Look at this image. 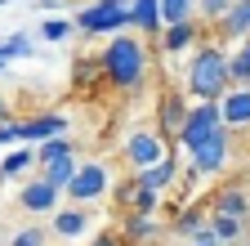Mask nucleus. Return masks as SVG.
I'll return each mask as SVG.
<instances>
[{"label": "nucleus", "instance_id": "f257e3e1", "mask_svg": "<svg viewBox=\"0 0 250 246\" xmlns=\"http://www.w3.org/2000/svg\"><path fill=\"white\" fill-rule=\"evenodd\" d=\"M99 67H103V76H107L112 85L134 89V85L147 76V54H143V45H139L134 36H116V41L103 49Z\"/></svg>", "mask_w": 250, "mask_h": 246}, {"label": "nucleus", "instance_id": "f03ea898", "mask_svg": "<svg viewBox=\"0 0 250 246\" xmlns=\"http://www.w3.org/2000/svg\"><path fill=\"white\" fill-rule=\"evenodd\" d=\"M188 89H192L201 103H219L224 89H228V54L214 49V45L197 49L192 67H188Z\"/></svg>", "mask_w": 250, "mask_h": 246}, {"label": "nucleus", "instance_id": "7ed1b4c3", "mask_svg": "<svg viewBox=\"0 0 250 246\" xmlns=\"http://www.w3.org/2000/svg\"><path fill=\"white\" fill-rule=\"evenodd\" d=\"M81 32L89 36H103V32H121V27H130V5L125 0H99V5H89L81 18H76Z\"/></svg>", "mask_w": 250, "mask_h": 246}, {"label": "nucleus", "instance_id": "20e7f679", "mask_svg": "<svg viewBox=\"0 0 250 246\" xmlns=\"http://www.w3.org/2000/svg\"><path fill=\"white\" fill-rule=\"evenodd\" d=\"M214 130H224V116H219V103H197V108H188L183 116V126H179V143L192 152L197 143H206Z\"/></svg>", "mask_w": 250, "mask_h": 246}, {"label": "nucleus", "instance_id": "39448f33", "mask_svg": "<svg viewBox=\"0 0 250 246\" xmlns=\"http://www.w3.org/2000/svg\"><path fill=\"white\" fill-rule=\"evenodd\" d=\"M107 193V170L99 161H89V166H76L72 183H67V197L72 201H94V197H103Z\"/></svg>", "mask_w": 250, "mask_h": 246}, {"label": "nucleus", "instance_id": "423d86ee", "mask_svg": "<svg viewBox=\"0 0 250 246\" xmlns=\"http://www.w3.org/2000/svg\"><path fill=\"white\" fill-rule=\"evenodd\" d=\"M224 161H228V134H224V130H214L206 143L192 148V170H197V175H214V170H224Z\"/></svg>", "mask_w": 250, "mask_h": 246}, {"label": "nucleus", "instance_id": "0eeeda50", "mask_svg": "<svg viewBox=\"0 0 250 246\" xmlns=\"http://www.w3.org/2000/svg\"><path fill=\"white\" fill-rule=\"evenodd\" d=\"M62 134H67V116H58V112H49V116H31V121H22V126H18V139H31V143L62 139Z\"/></svg>", "mask_w": 250, "mask_h": 246}, {"label": "nucleus", "instance_id": "6e6552de", "mask_svg": "<svg viewBox=\"0 0 250 246\" xmlns=\"http://www.w3.org/2000/svg\"><path fill=\"white\" fill-rule=\"evenodd\" d=\"M125 157H130L139 170H147V166H156V161L166 157V148H161V139H156V134H143V130H139V134L130 139V148H125Z\"/></svg>", "mask_w": 250, "mask_h": 246}, {"label": "nucleus", "instance_id": "1a4fd4ad", "mask_svg": "<svg viewBox=\"0 0 250 246\" xmlns=\"http://www.w3.org/2000/svg\"><path fill=\"white\" fill-rule=\"evenodd\" d=\"M54 201H58V188H49L45 179L27 183V188L18 193V206H22V210H31V215H45V210H54Z\"/></svg>", "mask_w": 250, "mask_h": 246}, {"label": "nucleus", "instance_id": "9d476101", "mask_svg": "<svg viewBox=\"0 0 250 246\" xmlns=\"http://www.w3.org/2000/svg\"><path fill=\"white\" fill-rule=\"evenodd\" d=\"M219 116L224 126H250V89H232L219 99Z\"/></svg>", "mask_w": 250, "mask_h": 246}, {"label": "nucleus", "instance_id": "9b49d317", "mask_svg": "<svg viewBox=\"0 0 250 246\" xmlns=\"http://www.w3.org/2000/svg\"><path fill=\"white\" fill-rule=\"evenodd\" d=\"M72 175H76V152H67V157H54V161L41 166V179L49 183V188H67Z\"/></svg>", "mask_w": 250, "mask_h": 246}, {"label": "nucleus", "instance_id": "f8f14e48", "mask_svg": "<svg viewBox=\"0 0 250 246\" xmlns=\"http://www.w3.org/2000/svg\"><path fill=\"white\" fill-rule=\"evenodd\" d=\"M116 201H121V206H130L134 215H152V210H156V193H147L139 179H134V183H125V188L116 193Z\"/></svg>", "mask_w": 250, "mask_h": 246}, {"label": "nucleus", "instance_id": "ddd939ff", "mask_svg": "<svg viewBox=\"0 0 250 246\" xmlns=\"http://www.w3.org/2000/svg\"><path fill=\"white\" fill-rule=\"evenodd\" d=\"M214 215H228V220H241L246 224V215H250V197L241 188H224L214 197Z\"/></svg>", "mask_w": 250, "mask_h": 246}, {"label": "nucleus", "instance_id": "4468645a", "mask_svg": "<svg viewBox=\"0 0 250 246\" xmlns=\"http://www.w3.org/2000/svg\"><path fill=\"white\" fill-rule=\"evenodd\" d=\"M130 27L161 32V5H156V0H134V5H130Z\"/></svg>", "mask_w": 250, "mask_h": 246}, {"label": "nucleus", "instance_id": "2eb2a0df", "mask_svg": "<svg viewBox=\"0 0 250 246\" xmlns=\"http://www.w3.org/2000/svg\"><path fill=\"white\" fill-rule=\"evenodd\" d=\"M219 22H224L228 36H250V0H232L228 14L219 18Z\"/></svg>", "mask_w": 250, "mask_h": 246}, {"label": "nucleus", "instance_id": "dca6fc26", "mask_svg": "<svg viewBox=\"0 0 250 246\" xmlns=\"http://www.w3.org/2000/svg\"><path fill=\"white\" fill-rule=\"evenodd\" d=\"M174 179V161L170 157H161V161H156V166H147V170H139V183H143V188L147 193H161L166 188V183Z\"/></svg>", "mask_w": 250, "mask_h": 246}, {"label": "nucleus", "instance_id": "f3484780", "mask_svg": "<svg viewBox=\"0 0 250 246\" xmlns=\"http://www.w3.org/2000/svg\"><path fill=\"white\" fill-rule=\"evenodd\" d=\"M85 224H89V215H85L81 206L54 215V233H58V237H76V233H85Z\"/></svg>", "mask_w": 250, "mask_h": 246}, {"label": "nucleus", "instance_id": "a211bd4d", "mask_svg": "<svg viewBox=\"0 0 250 246\" xmlns=\"http://www.w3.org/2000/svg\"><path fill=\"white\" fill-rule=\"evenodd\" d=\"M183 116H188V103H183L179 94L161 99V130H166V134H179V126H183Z\"/></svg>", "mask_w": 250, "mask_h": 246}, {"label": "nucleus", "instance_id": "6ab92c4d", "mask_svg": "<svg viewBox=\"0 0 250 246\" xmlns=\"http://www.w3.org/2000/svg\"><path fill=\"white\" fill-rule=\"evenodd\" d=\"M156 5H161V32L192 18V0H156Z\"/></svg>", "mask_w": 250, "mask_h": 246}, {"label": "nucleus", "instance_id": "aec40b11", "mask_svg": "<svg viewBox=\"0 0 250 246\" xmlns=\"http://www.w3.org/2000/svg\"><path fill=\"white\" fill-rule=\"evenodd\" d=\"M67 152H76L67 134H62V139H45L36 152H31V161H36V166H45V161H54V157H67Z\"/></svg>", "mask_w": 250, "mask_h": 246}, {"label": "nucleus", "instance_id": "412c9836", "mask_svg": "<svg viewBox=\"0 0 250 246\" xmlns=\"http://www.w3.org/2000/svg\"><path fill=\"white\" fill-rule=\"evenodd\" d=\"M166 49H188V45H192L197 41V27H192V18H188V22H174V27H166Z\"/></svg>", "mask_w": 250, "mask_h": 246}, {"label": "nucleus", "instance_id": "4be33fe9", "mask_svg": "<svg viewBox=\"0 0 250 246\" xmlns=\"http://www.w3.org/2000/svg\"><path fill=\"white\" fill-rule=\"evenodd\" d=\"M206 228H210L219 242H237L246 224H241V220H228V215H210V224H206Z\"/></svg>", "mask_w": 250, "mask_h": 246}, {"label": "nucleus", "instance_id": "5701e85b", "mask_svg": "<svg viewBox=\"0 0 250 246\" xmlns=\"http://www.w3.org/2000/svg\"><path fill=\"white\" fill-rule=\"evenodd\" d=\"M228 81H246V85H250V41L241 45L237 58H228Z\"/></svg>", "mask_w": 250, "mask_h": 246}, {"label": "nucleus", "instance_id": "b1692460", "mask_svg": "<svg viewBox=\"0 0 250 246\" xmlns=\"http://www.w3.org/2000/svg\"><path fill=\"white\" fill-rule=\"evenodd\" d=\"M152 233H156L152 215H130V224H125V237H130V242H143V237H152Z\"/></svg>", "mask_w": 250, "mask_h": 246}, {"label": "nucleus", "instance_id": "393cba45", "mask_svg": "<svg viewBox=\"0 0 250 246\" xmlns=\"http://www.w3.org/2000/svg\"><path fill=\"white\" fill-rule=\"evenodd\" d=\"M41 36H45V41H67V36H72V22H67V18H45V22H41Z\"/></svg>", "mask_w": 250, "mask_h": 246}, {"label": "nucleus", "instance_id": "a878e982", "mask_svg": "<svg viewBox=\"0 0 250 246\" xmlns=\"http://www.w3.org/2000/svg\"><path fill=\"white\" fill-rule=\"evenodd\" d=\"M27 166H31V152H14V157L0 161V179H14V175H22Z\"/></svg>", "mask_w": 250, "mask_h": 246}, {"label": "nucleus", "instance_id": "bb28decb", "mask_svg": "<svg viewBox=\"0 0 250 246\" xmlns=\"http://www.w3.org/2000/svg\"><path fill=\"white\" fill-rule=\"evenodd\" d=\"M174 228L179 233H197V228H206V220H201V210H183L179 220H174Z\"/></svg>", "mask_w": 250, "mask_h": 246}, {"label": "nucleus", "instance_id": "cd10ccee", "mask_svg": "<svg viewBox=\"0 0 250 246\" xmlns=\"http://www.w3.org/2000/svg\"><path fill=\"white\" fill-rule=\"evenodd\" d=\"M14 246H45V228H22L14 237Z\"/></svg>", "mask_w": 250, "mask_h": 246}, {"label": "nucleus", "instance_id": "c85d7f7f", "mask_svg": "<svg viewBox=\"0 0 250 246\" xmlns=\"http://www.w3.org/2000/svg\"><path fill=\"white\" fill-rule=\"evenodd\" d=\"M5 49H9V58H27V54H31V41H27V36H9Z\"/></svg>", "mask_w": 250, "mask_h": 246}, {"label": "nucleus", "instance_id": "c756f323", "mask_svg": "<svg viewBox=\"0 0 250 246\" xmlns=\"http://www.w3.org/2000/svg\"><path fill=\"white\" fill-rule=\"evenodd\" d=\"M228 5H232V0H201V14H210V18H224V14H228Z\"/></svg>", "mask_w": 250, "mask_h": 246}, {"label": "nucleus", "instance_id": "7c9ffc66", "mask_svg": "<svg viewBox=\"0 0 250 246\" xmlns=\"http://www.w3.org/2000/svg\"><path fill=\"white\" fill-rule=\"evenodd\" d=\"M192 246H224V242H219L210 228H197V233H192Z\"/></svg>", "mask_w": 250, "mask_h": 246}, {"label": "nucleus", "instance_id": "2f4dec72", "mask_svg": "<svg viewBox=\"0 0 250 246\" xmlns=\"http://www.w3.org/2000/svg\"><path fill=\"white\" fill-rule=\"evenodd\" d=\"M0 143H18V121H0Z\"/></svg>", "mask_w": 250, "mask_h": 246}, {"label": "nucleus", "instance_id": "473e14b6", "mask_svg": "<svg viewBox=\"0 0 250 246\" xmlns=\"http://www.w3.org/2000/svg\"><path fill=\"white\" fill-rule=\"evenodd\" d=\"M5 63H9V49H5V45H0V72H5Z\"/></svg>", "mask_w": 250, "mask_h": 246}, {"label": "nucleus", "instance_id": "72a5a7b5", "mask_svg": "<svg viewBox=\"0 0 250 246\" xmlns=\"http://www.w3.org/2000/svg\"><path fill=\"white\" fill-rule=\"evenodd\" d=\"M89 246H116V242L112 237H99V242H89Z\"/></svg>", "mask_w": 250, "mask_h": 246}, {"label": "nucleus", "instance_id": "f704fd0d", "mask_svg": "<svg viewBox=\"0 0 250 246\" xmlns=\"http://www.w3.org/2000/svg\"><path fill=\"white\" fill-rule=\"evenodd\" d=\"M0 5H9V0H0Z\"/></svg>", "mask_w": 250, "mask_h": 246}, {"label": "nucleus", "instance_id": "c9c22d12", "mask_svg": "<svg viewBox=\"0 0 250 246\" xmlns=\"http://www.w3.org/2000/svg\"><path fill=\"white\" fill-rule=\"evenodd\" d=\"M246 41H250V36H246Z\"/></svg>", "mask_w": 250, "mask_h": 246}]
</instances>
